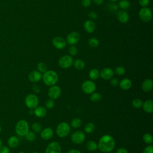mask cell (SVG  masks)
I'll return each instance as SVG.
<instances>
[{
    "mask_svg": "<svg viewBox=\"0 0 153 153\" xmlns=\"http://www.w3.org/2000/svg\"><path fill=\"white\" fill-rule=\"evenodd\" d=\"M115 141L109 134H104L100 137L97 143V149L103 153L112 152L115 148Z\"/></svg>",
    "mask_w": 153,
    "mask_h": 153,
    "instance_id": "cell-1",
    "label": "cell"
},
{
    "mask_svg": "<svg viewBox=\"0 0 153 153\" xmlns=\"http://www.w3.org/2000/svg\"><path fill=\"white\" fill-rule=\"evenodd\" d=\"M42 79L46 85L50 87L56 85L59 80V76L55 71L47 70L46 72L43 73L42 75Z\"/></svg>",
    "mask_w": 153,
    "mask_h": 153,
    "instance_id": "cell-2",
    "label": "cell"
},
{
    "mask_svg": "<svg viewBox=\"0 0 153 153\" xmlns=\"http://www.w3.org/2000/svg\"><path fill=\"white\" fill-rule=\"evenodd\" d=\"M29 126L26 120H19L15 127L16 133L19 136H25L26 134L29 131Z\"/></svg>",
    "mask_w": 153,
    "mask_h": 153,
    "instance_id": "cell-3",
    "label": "cell"
},
{
    "mask_svg": "<svg viewBox=\"0 0 153 153\" xmlns=\"http://www.w3.org/2000/svg\"><path fill=\"white\" fill-rule=\"evenodd\" d=\"M71 131V127L66 122H62L59 123L56 128V133L57 135L61 138L65 137L67 136Z\"/></svg>",
    "mask_w": 153,
    "mask_h": 153,
    "instance_id": "cell-4",
    "label": "cell"
},
{
    "mask_svg": "<svg viewBox=\"0 0 153 153\" xmlns=\"http://www.w3.org/2000/svg\"><path fill=\"white\" fill-rule=\"evenodd\" d=\"M26 106L29 109H34L38 106L39 99L38 97L34 94H29L26 96L25 99Z\"/></svg>",
    "mask_w": 153,
    "mask_h": 153,
    "instance_id": "cell-5",
    "label": "cell"
},
{
    "mask_svg": "<svg viewBox=\"0 0 153 153\" xmlns=\"http://www.w3.org/2000/svg\"><path fill=\"white\" fill-rule=\"evenodd\" d=\"M96 88L95 83L91 80H86L81 84V89L87 94H90L94 92Z\"/></svg>",
    "mask_w": 153,
    "mask_h": 153,
    "instance_id": "cell-6",
    "label": "cell"
},
{
    "mask_svg": "<svg viewBox=\"0 0 153 153\" xmlns=\"http://www.w3.org/2000/svg\"><path fill=\"white\" fill-rule=\"evenodd\" d=\"M85 139V133L81 130H76L73 132L71 136V141L75 144H81Z\"/></svg>",
    "mask_w": 153,
    "mask_h": 153,
    "instance_id": "cell-7",
    "label": "cell"
},
{
    "mask_svg": "<svg viewBox=\"0 0 153 153\" xmlns=\"http://www.w3.org/2000/svg\"><path fill=\"white\" fill-rule=\"evenodd\" d=\"M73 59L70 55H64L62 56L58 62L59 66L63 69H68L73 65Z\"/></svg>",
    "mask_w": 153,
    "mask_h": 153,
    "instance_id": "cell-8",
    "label": "cell"
},
{
    "mask_svg": "<svg viewBox=\"0 0 153 153\" xmlns=\"http://www.w3.org/2000/svg\"><path fill=\"white\" fill-rule=\"evenodd\" d=\"M139 17L144 22H148L152 19V12L149 8L142 7L139 11Z\"/></svg>",
    "mask_w": 153,
    "mask_h": 153,
    "instance_id": "cell-9",
    "label": "cell"
},
{
    "mask_svg": "<svg viewBox=\"0 0 153 153\" xmlns=\"http://www.w3.org/2000/svg\"><path fill=\"white\" fill-rule=\"evenodd\" d=\"M62 94V90L58 85H54L50 86L48 90V96L50 99L55 100L58 99Z\"/></svg>",
    "mask_w": 153,
    "mask_h": 153,
    "instance_id": "cell-10",
    "label": "cell"
},
{
    "mask_svg": "<svg viewBox=\"0 0 153 153\" xmlns=\"http://www.w3.org/2000/svg\"><path fill=\"white\" fill-rule=\"evenodd\" d=\"M45 153H62V147L57 142H52L46 147Z\"/></svg>",
    "mask_w": 153,
    "mask_h": 153,
    "instance_id": "cell-11",
    "label": "cell"
},
{
    "mask_svg": "<svg viewBox=\"0 0 153 153\" xmlns=\"http://www.w3.org/2000/svg\"><path fill=\"white\" fill-rule=\"evenodd\" d=\"M79 39H80L79 34L77 32L73 31L70 32L68 35L66 41L68 44L71 45H74L76 44L79 42Z\"/></svg>",
    "mask_w": 153,
    "mask_h": 153,
    "instance_id": "cell-12",
    "label": "cell"
},
{
    "mask_svg": "<svg viewBox=\"0 0 153 153\" xmlns=\"http://www.w3.org/2000/svg\"><path fill=\"white\" fill-rule=\"evenodd\" d=\"M99 75L102 79L104 80H109L113 78L114 71L110 68H105L100 71Z\"/></svg>",
    "mask_w": 153,
    "mask_h": 153,
    "instance_id": "cell-13",
    "label": "cell"
},
{
    "mask_svg": "<svg viewBox=\"0 0 153 153\" xmlns=\"http://www.w3.org/2000/svg\"><path fill=\"white\" fill-rule=\"evenodd\" d=\"M66 40L61 36H56L53 38L52 41V44L53 46L59 50H62L65 48L66 45Z\"/></svg>",
    "mask_w": 153,
    "mask_h": 153,
    "instance_id": "cell-14",
    "label": "cell"
},
{
    "mask_svg": "<svg viewBox=\"0 0 153 153\" xmlns=\"http://www.w3.org/2000/svg\"><path fill=\"white\" fill-rule=\"evenodd\" d=\"M42 74L38 71H32L28 75L29 80L32 82H37L42 79Z\"/></svg>",
    "mask_w": 153,
    "mask_h": 153,
    "instance_id": "cell-15",
    "label": "cell"
},
{
    "mask_svg": "<svg viewBox=\"0 0 153 153\" xmlns=\"http://www.w3.org/2000/svg\"><path fill=\"white\" fill-rule=\"evenodd\" d=\"M41 137L44 140H49L50 139L54 134V131L51 127H47L44 128L40 132Z\"/></svg>",
    "mask_w": 153,
    "mask_h": 153,
    "instance_id": "cell-16",
    "label": "cell"
},
{
    "mask_svg": "<svg viewBox=\"0 0 153 153\" xmlns=\"http://www.w3.org/2000/svg\"><path fill=\"white\" fill-rule=\"evenodd\" d=\"M153 81L150 78L145 79L142 83L141 88L145 92H149L152 90Z\"/></svg>",
    "mask_w": 153,
    "mask_h": 153,
    "instance_id": "cell-17",
    "label": "cell"
},
{
    "mask_svg": "<svg viewBox=\"0 0 153 153\" xmlns=\"http://www.w3.org/2000/svg\"><path fill=\"white\" fill-rule=\"evenodd\" d=\"M118 20L122 23H126L129 20V16L125 10H120L117 14Z\"/></svg>",
    "mask_w": 153,
    "mask_h": 153,
    "instance_id": "cell-18",
    "label": "cell"
},
{
    "mask_svg": "<svg viewBox=\"0 0 153 153\" xmlns=\"http://www.w3.org/2000/svg\"><path fill=\"white\" fill-rule=\"evenodd\" d=\"M84 30L87 33H93L96 29V24L91 20H87L84 23Z\"/></svg>",
    "mask_w": 153,
    "mask_h": 153,
    "instance_id": "cell-19",
    "label": "cell"
},
{
    "mask_svg": "<svg viewBox=\"0 0 153 153\" xmlns=\"http://www.w3.org/2000/svg\"><path fill=\"white\" fill-rule=\"evenodd\" d=\"M118 85L121 89H122L123 90H127L131 88V87L132 85V82L130 79L126 78L121 79L119 82Z\"/></svg>",
    "mask_w": 153,
    "mask_h": 153,
    "instance_id": "cell-20",
    "label": "cell"
},
{
    "mask_svg": "<svg viewBox=\"0 0 153 153\" xmlns=\"http://www.w3.org/2000/svg\"><path fill=\"white\" fill-rule=\"evenodd\" d=\"M142 108L145 112L151 114L153 112V101L150 99L146 100L143 102Z\"/></svg>",
    "mask_w": 153,
    "mask_h": 153,
    "instance_id": "cell-21",
    "label": "cell"
},
{
    "mask_svg": "<svg viewBox=\"0 0 153 153\" xmlns=\"http://www.w3.org/2000/svg\"><path fill=\"white\" fill-rule=\"evenodd\" d=\"M47 113V109L44 106H37L34 109V115L38 118L44 117Z\"/></svg>",
    "mask_w": 153,
    "mask_h": 153,
    "instance_id": "cell-22",
    "label": "cell"
},
{
    "mask_svg": "<svg viewBox=\"0 0 153 153\" xmlns=\"http://www.w3.org/2000/svg\"><path fill=\"white\" fill-rule=\"evenodd\" d=\"M8 145L12 148H17L19 145V139L15 136H10L7 141Z\"/></svg>",
    "mask_w": 153,
    "mask_h": 153,
    "instance_id": "cell-23",
    "label": "cell"
},
{
    "mask_svg": "<svg viewBox=\"0 0 153 153\" xmlns=\"http://www.w3.org/2000/svg\"><path fill=\"white\" fill-rule=\"evenodd\" d=\"M99 74H100V72L99 71L98 69L93 68L88 73V76L91 81L96 80L100 76Z\"/></svg>",
    "mask_w": 153,
    "mask_h": 153,
    "instance_id": "cell-24",
    "label": "cell"
},
{
    "mask_svg": "<svg viewBox=\"0 0 153 153\" xmlns=\"http://www.w3.org/2000/svg\"><path fill=\"white\" fill-rule=\"evenodd\" d=\"M73 65L75 69L82 70L85 67V62L81 59H76L73 62Z\"/></svg>",
    "mask_w": 153,
    "mask_h": 153,
    "instance_id": "cell-25",
    "label": "cell"
},
{
    "mask_svg": "<svg viewBox=\"0 0 153 153\" xmlns=\"http://www.w3.org/2000/svg\"><path fill=\"white\" fill-rule=\"evenodd\" d=\"M86 148L89 151H94L97 149V143L94 140H89L86 143Z\"/></svg>",
    "mask_w": 153,
    "mask_h": 153,
    "instance_id": "cell-26",
    "label": "cell"
},
{
    "mask_svg": "<svg viewBox=\"0 0 153 153\" xmlns=\"http://www.w3.org/2000/svg\"><path fill=\"white\" fill-rule=\"evenodd\" d=\"M102 98V96L100 93L98 92H93L91 94H90V99L91 101L93 102H98L100 100H101Z\"/></svg>",
    "mask_w": 153,
    "mask_h": 153,
    "instance_id": "cell-27",
    "label": "cell"
},
{
    "mask_svg": "<svg viewBox=\"0 0 153 153\" xmlns=\"http://www.w3.org/2000/svg\"><path fill=\"white\" fill-rule=\"evenodd\" d=\"M71 125L73 128H79L82 125V120L79 118H74L71 120Z\"/></svg>",
    "mask_w": 153,
    "mask_h": 153,
    "instance_id": "cell-28",
    "label": "cell"
},
{
    "mask_svg": "<svg viewBox=\"0 0 153 153\" xmlns=\"http://www.w3.org/2000/svg\"><path fill=\"white\" fill-rule=\"evenodd\" d=\"M120 8L123 10H127L130 8V2L128 0H121L118 2V6Z\"/></svg>",
    "mask_w": 153,
    "mask_h": 153,
    "instance_id": "cell-29",
    "label": "cell"
},
{
    "mask_svg": "<svg viewBox=\"0 0 153 153\" xmlns=\"http://www.w3.org/2000/svg\"><path fill=\"white\" fill-rule=\"evenodd\" d=\"M95 127V125L93 123H88L84 126V131L88 134L91 133L94 131Z\"/></svg>",
    "mask_w": 153,
    "mask_h": 153,
    "instance_id": "cell-30",
    "label": "cell"
},
{
    "mask_svg": "<svg viewBox=\"0 0 153 153\" xmlns=\"http://www.w3.org/2000/svg\"><path fill=\"white\" fill-rule=\"evenodd\" d=\"M88 44L91 48H96L99 45V41L96 38H91L88 40Z\"/></svg>",
    "mask_w": 153,
    "mask_h": 153,
    "instance_id": "cell-31",
    "label": "cell"
},
{
    "mask_svg": "<svg viewBox=\"0 0 153 153\" xmlns=\"http://www.w3.org/2000/svg\"><path fill=\"white\" fill-rule=\"evenodd\" d=\"M143 142L148 145H151L153 143L152 136L150 133H145L143 135Z\"/></svg>",
    "mask_w": 153,
    "mask_h": 153,
    "instance_id": "cell-32",
    "label": "cell"
},
{
    "mask_svg": "<svg viewBox=\"0 0 153 153\" xmlns=\"http://www.w3.org/2000/svg\"><path fill=\"white\" fill-rule=\"evenodd\" d=\"M37 69L41 73H44L48 70V66L44 62H39L37 65Z\"/></svg>",
    "mask_w": 153,
    "mask_h": 153,
    "instance_id": "cell-33",
    "label": "cell"
},
{
    "mask_svg": "<svg viewBox=\"0 0 153 153\" xmlns=\"http://www.w3.org/2000/svg\"><path fill=\"white\" fill-rule=\"evenodd\" d=\"M132 106L136 109H139L142 108L143 105V101L139 98H136L132 101Z\"/></svg>",
    "mask_w": 153,
    "mask_h": 153,
    "instance_id": "cell-34",
    "label": "cell"
},
{
    "mask_svg": "<svg viewBox=\"0 0 153 153\" xmlns=\"http://www.w3.org/2000/svg\"><path fill=\"white\" fill-rule=\"evenodd\" d=\"M32 129L34 133H39L42 130V127L41 124L35 122L32 124Z\"/></svg>",
    "mask_w": 153,
    "mask_h": 153,
    "instance_id": "cell-35",
    "label": "cell"
},
{
    "mask_svg": "<svg viewBox=\"0 0 153 153\" xmlns=\"http://www.w3.org/2000/svg\"><path fill=\"white\" fill-rule=\"evenodd\" d=\"M26 139L28 140V141H30V142H32V141H34L36 139V135H35V133L33 132V131H29L26 134V135L25 136Z\"/></svg>",
    "mask_w": 153,
    "mask_h": 153,
    "instance_id": "cell-36",
    "label": "cell"
},
{
    "mask_svg": "<svg viewBox=\"0 0 153 153\" xmlns=\"http://www.w3.org/2000/svg\"><path fill=\"white\" fill-rule=\"evenodd\" d=\"M68 52L71 56H74L78 53V48L75 45H71V47L69 48Z\"/></svg>",
    "mask_w": 153,
    "mask_h": 153,
    "instance_id": "cell-37",
    "label": "cell"
},
{
    "mask_svg": "<svg viewBox=\"0 0 153 153\" xmlns=\"http://www.w3.org/2000/svg\"><path fill=\"white\" fill-rule=\"evenodd\" d=\"M125 72H126L125 68L123 66H118L115 69V74L117 75H119V76L123 75L124 74Z\"/></svg>",
    "mask_w": 153,
    "mask_h": 153,
    "instance_id": "cell-38",
    "label": "cell"
},
{
    "mask_svg": "<svg viewBox=\"0 0 153 153\" xmlns=\"http://www.w3.org/2000/svg\"><path fill=\"white\" fill-rule=\"evenodd\" d=\"M45 108L46 109H52L54 106V100L51 99L47 100L45 103Z\"/></svg>",
    "mask_w": 153,
    "mask_h": 153,
    "instance_id": "cell-39",
    "label": "cell"
},
{
    "mask_svg": "<svg viewBox=\"0 0 153 153\" xmlns=\"http://www.w3.org/2000/svg\"><path fill=\"white\" fill-rule=\"evenodd\" d=\"M142 153H153V146L152 145H149L146 146L143 150Z\"/></svg>",
    "mask_w": 153,
    "mask_h": 153,
    "instance_id": "cell-40",
    "label": "cell"
},
{
    "mask_svg": "<svg viewBox=\"0 0 153 153\" xmlns=\"http://www.w3.org/2000/svg\"><path fill=\"white\" fill-rule=\"evenodd\" d=\"M108 9L111 11H115L118 10V7L117 4H114V3H111L108 4Z\"/></svg>",
    "mask_w": 153,
    "mask_h": 153,
    "instance_id": "cell-41",
    "label": "cell"
},
{
    "mask_svg": "<svg viewBox=\"0 0 153 153\" xmlns=\"http://www.w3.org/2000/svg\"><path fill=\"white\" fill-rule=\"evenodd\" d=\"M88 17L90 19H92V20H96L98 18V15L96 13L94 12V11H91L88 13Z\"/></svg>",
    "mask_w": 153,
    "mask_h": 153,
    "instance_id": "cell-42",
    "label": "cell"
},
{
    "mask_svg": "<svg viewBox=\"0 0 153 153\" xmlns=\"http://www.w3.org/2000/svg\"><path fill=\"white\" fill-rule=\"evenodd\" d=\"M139 4L142 7H146L149 3V0H138Z\"/></svg>",
    "mask_w": 153,
    "mask_h": 153,
    "instance_id": "cell-43",
    "label": "cell"
},
{
    "mask_svg": "<svg viewBox=\"0 0 153 153\" xmlns=\"http://www.w3.org/2000/svg\"><path fill=\"white\" fill-rule=\"evenodd\" d=\"M119 82H120L119 80L117 78H112L110 79V83L114 87H116V86L118 85Z\"/></svg>",
    "mask_w": 153,
    "mask_h": 153,
    "instance_id": "cell-44",
    "label": "cell"
},
{
    "mask_svg": "<svg viewBox=\"0 0 153 153\" xmlns=\"http://www.w3.org/2000/svg\"><path fill=\"white\" fill-rule=\"evenodd\" d=\"M0 153H10V149L7 146H1L0 148Z\"/></svg>",
    "mask_w": 153,
    "mask_h": 153,
    "instance_id": "cell-45",
    "label": "cell"
},
{
    "mask_svg": "<svg viewBox=\"0 0 153 153\" xmlns=\"http://www.w3.org/2000/svg\"><path fill=\"white\" fill-rule=\"evenodd\" d=\"M91 3V0H81V5L84 7H88Z\"/></svg>",
    "mask_w": 153,
    "mask_h": 153,
    "instance_id": "cell-46",
    "label": "cell"
},
{
    "mask_svg": "<svg viewBox=\"0 0 153 153\" xmlns=\"http://www.w3.org/2000/svg\"><path fill=\"white\" fill-rule=\"evenodd\" d=\"M115 153H128V151L124 148H120L116 151Z\"/></svg>",
    "mask_w": 153,
    "mask_h": 153,
    "instance_id": "cell-47",
    "label": "cell"
},
{
    "mask_svg": "<svg viewBox=\"0 0 153 153\" xmlns=\"http://www.w3.org/2000/svg\"><path fill=\"white\" fill-rule=\"evenodd\" d=\"M32 89H33V91L36 93H38L40 91V88L37 85H34L32 87Z\"/></svg>",
    "mask_w": 153,
    "mask_h": 153,
    "instance_id": "cell-48",
    "label": "cell"
},
{
    "mask_svg": "<svg viewBox=\"0 0 153 153\" xmlns=\"http://www.w3.org/2000/svg\"><path fill=\"white\" fill-rule=\"evenodd\" d=\"M67 153H81V152L76 149H72L69 150L67 152Z\"/></svg>",
    "mask_w": 153,
    "mask_h": 153,
    "instance_id": "cell-49",
    "label": "cell"
},
{
    "mask_svg": "<svg viewBox=\"0 0 153 153\" xmlns=\"http://www.w3.org/2000/svg\"><path fill=\"white\" fill-rule=\"evenodd\" d=\"M93 1L94 3L97 5H100L103 2V0H93Z\"/></svg>",
    "mask_w": 153,
    "mask_h": 153,
    "instance_id": "cell-50",
    "label": "cell"
},
{
    "mask_svg": "<svg viewBox=\"0 0 153 153\" xmlns=\"http://www.w3.org/2000/svg\"><path fill=\"white\" fill-rule=\"evenodd\" d=\"M29 114L32 115V114H34V109H29Z\"/></svg>",
    "mask_w": 153,
    "mask_h": 153,
    "instance_id": "cell-51",
    "label": "cell"
},
{
    "mask_svg": "<svg viewBox=\"0 0 153 153\" xmlns=\"http://www.w3.org/2000/svg\"><path fill=\"white\" fill-rule=\"evenodd\" d=\"M1 146H2V141H1V140L0 139V148L1 147Z\"/></svg>",
    "mask_w": 153,
    "mask_h": 153,
    "instance_id": "cell-52",
    "label": "cell"
},
{
    "mask_svg": "<svg viewBox=\"0 0 153 153\" xmlns=\"http://www.w3.org/2000/svg\"><path fill=\"white\" fill-rule=\"evenodd\" d=\"M109 1H111L112 2H115V1H117L118 0H109Z\"/></svg>",
    "mask_w": 153,
    "mask_h": 153,
    "instance_id": "cell-53",
    "label": "cell"
},
{
    "mask_svg": "<svg viewBox=\"0 0 153 153\" xmlns=\"http://www.w3.org/2000/svg\"><path fill=\"white\" fill-rule=\"evenodd\" d=\"M19 153H25V152H23V151H20Z\"/></svg>",
    "mask_w": 153,
    "mask_h": 153,
    "instance_id": "cell-54",
    "label": "cell"
},
{
    "mask_svg": "<svg viewBox=\"0 0 153 153\" xmlns=\"http://www.w3.org/2000/svg\"><path fill=\"white\" fill-rule=\"evenodd\" d=\"M1 126L0 125V133H1Z\"/></svg>",
    "mask_w": 153,
    "mask_h": 153,
    "instance_id": "cell-55",
    "label": "cell"
},
{
    "mask_svg": "<svg viewBox=\"0 0 153 153\" xmlns=\"http://www.w3.org/2000/svg\"><path fill=\"white\" fill-rule=\"evenodd\" d=\"M32 153H39V152H33Z\"/></svg>",
    "mask_w": 153,
    "mask_h": 153,
    "instance_id": "cell-56",
    "label": "cell"
},
{
    "mask_svg": "<svg viewBox=\"0 0 153 153\" xmlns=\"http://www.w3.org/2000/svg\"><path fill=\"white\" fill-rule=\"evenodd\" d=\"M109 153H112V152H109Z\"/></svg>",
    "mask_w": 153,
    "mask_h": 153,
    "instance_id": "cell-57",
    "label": "cell"
}]
</instances>
